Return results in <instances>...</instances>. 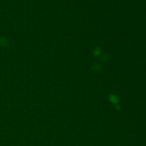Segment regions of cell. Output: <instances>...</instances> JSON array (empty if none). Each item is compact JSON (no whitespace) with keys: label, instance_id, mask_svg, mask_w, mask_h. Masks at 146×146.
<instances>
[]
</instances>
